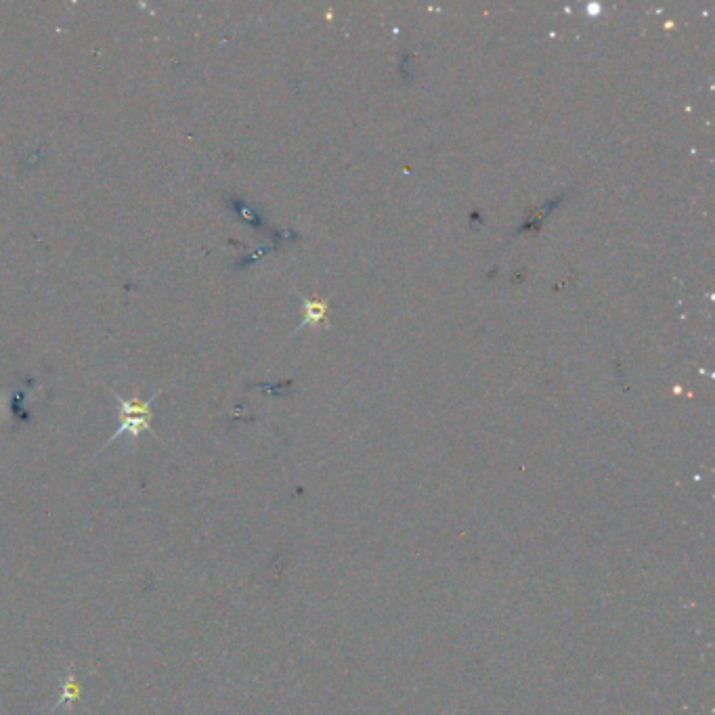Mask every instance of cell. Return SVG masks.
Instances as JSON below:
<instances>
[{"instance_id":"6da1fadb","label":"cell","mask_w":715,"mask_h":715,"mask_svg":"<svg viewBox=\"0 0 715 715\" xmlns=\"http://www.w3.org/2000/svg\"><path fill=\"white\" fill-rule=\"evenodd\" d=\"M110 393L114 395L116 405H118L120 424H118L114 435L105 441L103 447H110L116 439H120L124 435H128L130 439H139L141 435H145V432H154V411H151V403H154V399L160 393H156L149 401H141L139 397L124 399L112 388H110Z\"/></svg>"},{"instance_id":"7a4b0ae2","label":"cell","mask_w":715,"mask_h":715,"mask_svg":"<svg viewBox=\"0 0 715 715\" xmlns=\"http://www.w3.org/2000/svg\"><path fill=\"white\" fill-rule=\"evenodd\" d=\"M78 699H80V684H78V680H76L74 676H68V678L63 680L61 695H59V699H57V703H55L53 709L72 707V705L78 703Z\"/></svg>"}]
</instances>
